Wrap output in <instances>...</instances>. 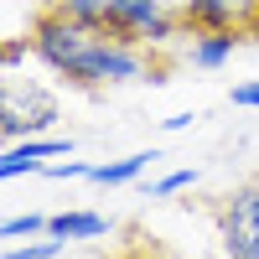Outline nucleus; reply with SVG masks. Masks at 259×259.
<instances>
[{
    "mask_svg": "<svg viewBox=\"0 0 259 259\" xmlns=\"http://www.w3.org/2000/svg\"><path fill=\"white\" fill-rule=\"evenodd\" d=\"M31 57L47 73H57L73 89H119V83H166L150 68V47L124 41L109 26L73 21L57 11H41L31 26Z\"/></svg>",
    "mask_w": 259,
    "mask_h": 259,
    "instance_id": "1",
    "label": "nucleus"
},
{
    "mask_svg": "<svg viewBox=\"0 0 259 259\" xmlns=\"http://www.w3.org/2000/svg\"><path fill=\"white\" fill-rule=\"evenodd\" d=\"M62 119V104L41 78L26 73H0V140H31L52 135V124Z\"/></svg>",
    "mask_w": 259,
    "mask_h": 259,
    "instance_id": "2",
    "label": "nucleus"
},
{
    "mask_svg": "<svg viewBox=\"0 0 259 259\" xmlns=\"http://www.w3.org/2000/svg\"><path fill=\"white\" fill-rule=\"evenodd\" d=\"M104 26L124 41H140V47L161 52L171 47L177 36H187V21L166 6V0H109V16H104Z\"/></svg>",
    "mask_w": 259,
    "mask_h": 259,
    "instance_id": "3",
    "label": "nucleus"
},
{
    "mask_svg": "<svg viewBox=\"0 0 259 259\" xmlns=\"http://www.w3.org/2000/svg\"><path fill=\"white\" fill-rule=\"evenodd\" d=\"M218 249L223 259H259V182L233 187L218 202Z\"/></svg>",
    "mask_w": 259,
    "mask_h": 259,
    "instance_id": "4",
    "label": "nucleus"
},
{
    "mask_svg": "<svg viewBox=\"0 0 259 259\" xmlns=\"http://www.w3.org/2000/svg\"><path fill=\"white\" fill-rule=\"evenodd\" d=\"M177 16L187 31H244L259 16V0H182Z\"/></svg>",
    "mask_w": 259,
    "mask_h": 259,
    "instance_id": "5",
    "label": "nucleus"
},
{
    "mask_svg": "<svg viewBox=\"0 0 259 259\" xmlns=\"http://www.w3.org/2000/svg\"><path fill=\"white\" fill-rule=\"evenodd\" d=\"M52 156H73V140H62V135H31V140H16V145L0 150V182L36 177V171H47Z\"/></svg>",
    "mask_w": 259,
    "mask_h": 259,
    "instance_id": "6",
    "label": "nucleus"
},
{
    "mask_svg": "<svg viewBox=\"0 0 259 259\" xmlns=\"http://www.w3.org/2000/svg\"><path fill=\"white\" fill-rule=\"evenodd\" d=\"M47 233H57L68 244H99L114 233V218L94 207H62V212H47Z\"/></svg>",
    "mask_w": 259,
    "mask_h": 259,
    "instance_id": "7",
    "label": "nucleus"
},
{
    "mask_svg": "<svg viewBox=\"0 0 259 259\" xmlns=\"http://www.w3.org/2000/svg\"><path fill=\"white\" fill-rule=\"evenodd\" d=\"M239 31H187V47L182 57L192 62V68H202V73H218L233 62V52H239Z\"/></svg>",
    "mask_w": 259,
    "mask_h": 259,
    "instance_id": "8",
    "label": "nucleus"
},
{
    "mask_svg": "<svg viewBox=\"0 0 259 259\" xmlns=\"http://www.w3.org/2000/svg\"><path fill=\"white\" fill-rule=\"evenodd\" d=\"M150 161H161V150H135V156H119V161H99L89 171V182L94 187H130L150 171Z\"/></svg>",
    "mask_w": 259,
    "mask_h": 259,
    "instance_id": "9",
    "label": "nucleus"
},
{
    "mask_svg": "<svg viewBox=\"0 0 259 259\" xmlns=\"http://www.w3.org/2000/svg\"><path fill=\"white\" fill-rule=\"evenodd\" d=\"M68 249H73V244H68V239H57V233H36L31 244H11L0 259H62Z\"/></svg>",
    "mask_w": 259,
    "mask_h": 259,
    "instance_id": "10",
    "label": "nucleus"
},
{
    "mask_svg": "<svg viewBox=\"0 0 259 259\" xmlns=\"http://www.w3.org/2000/svg\"><path fill=\"white\" fill-rule=\"evenodd\" d=\"M36 233H47V212H16V218H0V244L36 239Z\"/></svg>",
    "mask_w": 259,
    "mask_h": 259,
    "instance_id": "11",
    "label": "nucleus"
},
{
    "mask_svg": "<svg viewBox=\"0 0 259 259\" xmlns=\"http://www.w3.org/2000/svg\"><path fill=\"white\" fill-rule=\"evenodd\" d=\"M47 11H57V16H73V21H94V26H104V16H109V0H47Z\"/></svg>",
    "mask_w": 259,
    "mask_h": 259,
    "instance_id": "12",
    "label": "nucleus"
},
{
    "mask_svg": "<svg viewBox=\"0 0 259 259\" xmlns=\"http://www.w3.org/2000/svg\"><path fill=\"white\" fill-rule=\"evenodd\" d=\"M197 177H202L197 166H182V171H166L161 182H150V197H177V192H187V187H197Z\"/></svg>",
    "mask_w": 259,
    "mask_h": 259,
    "instance_id": "13",
    "label": "nucleus"
},
{
    "mask_svg": "<svg viewBox=\"0 0 259 259\" xmlns=\"http://www.w3.org/2000/svg\"><path fill=\"white\" fill-rule=\"evenodd\" d=\"M89 171H94L89 161H52L47 177H52V182H78V177H89Z\"/></svg>",
    "mask_w": 259,
    "mask_h": 259,
    "instance_id": "14",
    "label": "nucleus"
},
{
    "mask_svg": "<svg viewBox=\"0 0 259 259\" xmlns=\"http://www.w3.org/2000/svg\"><path fill=\"white\" fill-rule=\"evenodd\" d=\"M233 109H259V78H249V83H233Z\"/></svg>",
    "mask_w": 259,
    "mask_h": 259,
    "instance_id": "15",
    "label": "nucleus"
},
{
    "mask_svg": "<svg viewBox=\"0 0 259 259\" xmlns=\"http://www.w3.org/2000/svg\"><path fill=\"white\" fill-rule=\"evenodd\" d=\"M197 119H202L197 109H182V114H171V119H161V130H166V135H182V130H192Z\"/></svg>",
    "mask_w": 259,
    "mask_h": 259,
    "instance_id": "16",
    "label": "nucleus"
},
{
    "mask_svg": "<svg viewBox=\"0 0 259 259\" xmlns=\"http://www.w3.org/2000/svg\"><path fill=\"white\" fill-rule=\"evenodd\" d=\"M140 259H187V254H177V249H145Z\"/></svg>",
    "mask_w": 259,
    "mask_h": 259,
    "instance_id": "17",
    "label": "nucleus"
},
{
    "mask_svg": "<svg viewBox=\"0 0 259 259\" xmlns=\"http://www.w3.org/2000/svg\"><path fill=\"white\" fill-rule=\"evenodd\" d=\"M68 259V254H62ZM73 259H124V254H73Z\"/></svg>",
    "mask_w": 259,
    "mask_h": 259,
    "instance_id": "18",
    "label": "nucleus"
}]
</instances>
